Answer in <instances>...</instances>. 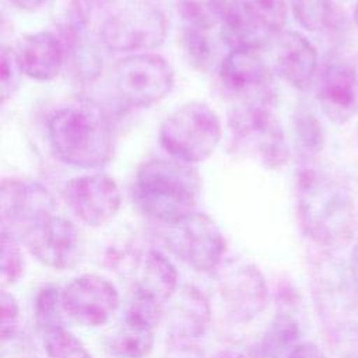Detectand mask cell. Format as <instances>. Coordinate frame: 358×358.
<instances>
[{"mask_svg": "<svg viewBox=\"0 0 358 358\" xmlns=\"http://www.w3.org/2000/svg\"><path fill=\"white\" fill-rule=\"evenodd\" d=\"M296 215L305 235L319 246L334 249L347 245L357 228L354 199L337 178L305 166L295 183Z\"/></svg>", "mask_w": 358, "mask_h": 358, "instance_id": "6da1fadb", "label": "cell"}, {"mask_svg": "<svg viewBox=\"0 0 358 358\" xmlns=\"http://www.w3.org/2000/svg\"><path fill=\"white\" fill-rule=\"evenodd\" d=\"M48 137L55 155L76 168H101L115 151L112 123L91 101H74L55 110L48 123Z\"/></svg>", "mask_w": 358, "mask_h": 358, "instance_id": "7a4b0ae2", "label": "cell"}, {"mask_svg": "<svg viewBox=\"0 0 358 358\" xmlns=\"http://www.w3.org/2000/svg\"><path fill=\"white\" fill-rule=\"evenodd\" d=\"M200 186V176L192 164L154 158L137 168L133 197L144 215L169 225L196 211Z\"/></svg>", "mask_w": 358, "mask_h": 358, "instance_id": "3957f363", "label": "cell"}, {"mask_svg": "<svg viewBox=\"0 0 358 358\" xmlns=\"http://www.w3.org/2000/svg\"><path fill=\"white\" fill-rule=\"evenodd\" d=\"M312 294L336 357L358 358V295L347 266H340L329 255L317 259L312 268Z\"/></svg>", "mask_w": 358, "mask_h": 358, "instance_id": "277c9868", "label": "cell"}, {"mask_svg": "<svg viewBox=\"0 0 358 358\" xmlns=\"http://www.w3.org/2000/svg\"><path fill=\"white\" fill-rule=\"evenodd\" d=\"M221 120L204 102L183 103L161 123L158 138L171 158L197 164L207 159L220 144Z\"/></svg>", "mask_w": 358, "mask_h": 358, "instance_id": "5b68a950", "label": "cell"}, {"mask_svg": "<svg viewBox=\"0 0 358 358\" xmlns=\"http://www.w3.org/2000/svg\"><path fill=\"white\" fill-rule=\"evenodd\" d=\"M228 130L234 148L259 161L264 168L278 169L287 164L288 144L273 106H234L228 113Z\"/></svg>", "mask_w": 358, "mask_h": 358, "instance_id": "8992f818", "label": "cell"}, {"mask_svg": "<svg viewBox=\"0 0 358 358\" xmlns=\"http://www.w3.org/2000/svg\"><path fill=\"white\" fill-rule=\"evenodd\" d=\"M168 22L162 10L148 1H133L109 15L99 31L102 43L116 52L145 50L159 46Z\"/></svg>", "mask_w": 358, "mask_h": 358, "instance_id": "52a82bcc", "label": "cell"}, {"mask_svg": "<svg viewBox=\"0 0 358 358\" xmlns=\"http://www.w3.org/2000/svg\"><path fill=\"white\" fill-rule=\"evenodd\" d=\"M175 71L155 53H133L115 66V87L130 106L147 108L164 99L173 88Z\"/></svg>", "mask_w": 358, "mask_h": 358, "instance_id": "ba28073f", "label": "cell"}, {"mask_svg": "<svg viewBox=\"0 0 358 358\" xmlns=\"http://www.w3.org/2000/svg\"><path fill=\"white\" fill-rule=\"evenodd\" d=\"M168 249L197 271H211L221 266L225 238L217 222L204 213H192L169 224L165 232Z\"/></svg>", "mask_w": 358, "mask_h": 358, "instance_id": "9c48e42d", "label": "cell"}, {"mask_svg": "<svg viewBox=\"0 0 358 358\" xmlns=\"http://www.w3.org/2000/svg\"><path fill=\"white\" fill-rule=\"evenodd\" d=\"M38 262L53 270L73 267L81 255V235L73 221L55 213L36 221L20 238Z\"/></svg>", "mask_w": 358, "mask_h": 358, "instance_id": "30bf717a", "label": "cell"}, {"mask_svg": "<svg viewBox=\"0 0 358 358\" xmlns=\"http://www.w3.org/2000/svg\"><path fill=\"white\" fill-rule=\"evenodd\" d=\"M64 313L81 326L99 327L119 309L120 298L115 284L103 275L88 273L74 277L62 289Z\"/></svg>", "mask_w": 358, "mask_h": 358, "instance_id": "8fae6325", "label": "cell"}, {"mask_svg": "<svg viewBox=\"0 0 358 358\" xmlns=\"http://www.w3.org/2000/svg\"><path fill=\"white\" fill-rule=\"evenodd\" d=\"M218 71L225 90L239 96L241 103L274 105L275 87L273 76L257 50H229L224 55Z\"/></svg>", "mask_w": 358, "mask_h": 358, "instance_id": "7c38bea8", "label": "cell"}, {"mask_svg": "<svg viewBox=\"0 0 358 358\" xmlns=\"http://www.w3.org/2000/svg\"><path fill=\"white\" fill-rule=\"evenodd\" d=\"M63 199L73 215L92 228L112 221L122 203L117 183L106 173H87L70 179L64 185Z\"/></svg>", "mask_w": 358, "mask_h": 358, "instance_id": "4fadbf2b", "label": "cell"}, {"mask_svg": "<svg viewBox=\"0 0 358 358\" xmlns=\"http://www.w3.org/2000/svg\"><path fill=\"white\" fill-rule=\"evenodd\" d=\"M162 319L164 303L134 289L123 320L109 340L110 352L117 358L148 357Z\"/></svg>", "mask_w": 358, "mask_h": 358, "instance_id": "5bb4252c", "label": "cell"}, {"mask_svg": "<svg viewBox=\"0 0 358 358\" xmlns=\"http://www.w3.org/2000/svg\"><path fill=\"white\" fill-rule=\"evenodd\" d=\"M218 292L228 315L249 322L266 308L268 291L260 270L248 262H231L221 268Z\"/></svg>", "mask_w": 358, "mask_h": 358, "instance_id": "9a60e30c", "label": "cell"}, {"mask_svg": "<svg viewBox=\"0 0 358 358\" xmlns=\"http://www.w3.org/2000/svg\"><path fill=\"white\" fill-rule=\"evenodd\" d=\"M1 229L17 239L36 221L53 213L50 193L38 183L6 179L0 196Z\"/></svg>", "mask_w": 358, "mask_h": 358, "instance_id": "2e32d148", "label": "cell"}, {"mask_svg": "<svg viewBox=\"0 0 358 358\" xmlns=\"http://www.w3.org/2000/svg\"><path fill=\"white\" fill-rule=\"evenodd\" d=\"M317 99L323 113L337 124L358 115V71L345 62H330L323 69Z\"/></svg>", "mask_w": 358, "mask_h": 358, "instance_id": "e0dca14e", "label": "cell"}, {"mask_svg": "<svg viewBox=\"0 0 358 358\" xmlns=\"http://www.w3.org/2000/svg\"><path fill=\"white\" fill-rule=\"evenodd\" d=\"M274 66L291 87L306 91L317 73V52L310 41L296 31H281L275 38Z\"/></svg>", "mask_w": 358, "mask_h": 358, "instance_id": "ac0fdd59", "label": "cell"}, {"mask_svg": "<svg viewBox=\"0 0 358 358\" xmlns=\"http://www.w3.org/2000/svg\"><path fill=\"white\" fill-rule=\"evenodd\" d=\"M164 310L166 329L173 341H192L204 336L211 322V308L206 295L193 285L178 288Z\"/></svg>", "mask_w": 358, "mask_h": 358, "instance_id": "d6986e66", "label": "cell"}, {"mask_svg": "<svg viewBox=\"0 0 358 358\" xmlns=\"http://www.w3.org/2000/svg\"><path fill=\"white\" fill-rule=\"evenodd\" d=\"M22 73L36 81H52L62 70L63 43L49 31L24 36L17 49Z\"/></svg>", "mask_w": 358, "mask_h": 358, "instance_id": "ffe728a7", "label": "cell"}, {"mask_svg": "<svg viewBox=\"0 0 358 358\" xmlns=\"http://www.w3.org/2000/svg\"><path fill=\"white\" fill-rule=\"evenodd\" d=\"M136 291H140L161 303H166L178 291V270L159 250L148 249L137 262Z\"/></svg>", "mask_w": 358, "mask_h": 358, "instance_id": "44dd1931", "label": "cell"}, {"mask_svg": "<svg viewBox=\"0 0 358 358\" xmlns=\"http://www.w3.org/2000/svg\"><path fill=\"white\" fill-rule=\"evenodd\" d=\"M299 324L289 313H278L270 324L263 341V358H287L299 344Z\"/></svg>", "mask_w": 358, "mask_h": 358, "instance_id": "7402d4cb", "label": "cell"}, {"mask_svg": "<svg viewBox=\"0 0 358 358\" xmlns=\"http://www.w3.org/2000/svg\"><path fill=\"white\" fill-rule=\"evenodd\" d=\"M221 36L220 32H207L197 31L190 28H182V46L183 52L193 64L194 69L200 71H208L214 69L215 64L220 66L221 60H218V39Z\"/></svg>", "mask_w": 358, "mask_h": 358, "instance_id": "603a6c76", "label": "cell"}, {"mask_svg": "<svg viewBox=\"0 0 358 358\" xmlns=\"http://www.w3.org/2000/svg\"><path fill=\"white\" fill-rule=\"evenodd\" d=\"M294 134L299 155L310 161L313 159L324 145V130L315 115V112L306 105H301L294 113Z\"/></svg>", "mask_w": 358, "mask_h": 358, "instance_id": "cb8c5ba5", "label": "cell"}, {"mask_svg": "<svg viewBox=\"0 0 358 358\" xmlns=\"http://www.w3.org/2000/svg\"><path fill=\"white\" fill-rule=\"evenodd\" d=\"M222 0H176L182 28L220 32Z\"/></svg>", "mask_w": 358, "mask_h": 358, "instance_id": "d4e9b609", "label": "cell"}, {"mask_svg": "<svg viewBox=\"0 0 358 358\" xmlns=\"http://www.w3.org/2000/svg\"><path fill=\"white\" fill-rule=\"evenodd\" d=\"M246 15L267 35L282 31L287 22L285 0H238Z\"/></svg>", "mask_w": 358, "mask_h": 358, "instance_id": "484cf974", "label": "cell"}, {"mask_svg": "<svg viewBox=\"0 0 358 358\" xmlns=\"http://www.w3.org/2000/svg\"><path fill=\"white\" fill-rule=\"evenodd\" d=\"M63 312L62 291L53 285L42 287L34 301V317L41 333L63 327Z\"/></svg>", "mask_w": 358, "mask_h": 358, "instance_id": "4316f807", "label": "cell"}, {"mask_svg": "<svg viewBox=\"0 0 358 358\" xmlns=\"http://www.w3.org/2000/svg\"><path fill=\"white\" fill-rule=\"evenodd\" d=\"M42 336L48 358H92L84 343L64 326Z\"/></svg>", "mask_w": 358, "mask_h": 358, "instance_id": "83f0119b", "label": "cell"}, {"mask_svg": "<svg viewBox=\"0 0 358 358\" xmlns=\"http://www.w3.org/2000/svg\"><path fill=\"white\" fill-rule=\"evenodd\" d=\"M25 259L20 248L18 239L10 232L1 229V263L0 282L1 288L11 287L24 275Z\"/></svg>", "mask_w": 358, "mask_h": 358, "instance_id": "f1b7e54d", "label": "cell"}, {"mask_svg": "<svg viewBox=\"0 0 358 358\" xmlns=\"http://www.w3.org/2000/svg\"><path fill=\"white\" fill-rule=\"evenodd\" d=\"M298 24L312 32L324 29L331 17L330 0H289Z\"/></svg>", "mask_w": 358, "mask_h": 358, "instance_id": "f546056e", "label": "cell"}, {"mask_svg": "<svg viewBox=\"0 0 358 358\" xmlns=\"http://www.w3.org/2000/svg\"><path fill=\"white\" fill-rule=\"evenodd\" d=\"M22 69L17 50L4 46L1 50V69H0V94L1 102L4 103L10 99L20 87V78L22 76Z\"/></svg>", "mask_w": 358, "mask_h": 358, "instance_id": "4dcf8cb0", "label": "cell"}, {"mask_svg": "<svg viewBox=\"0 0 358 358\" xmlns=\"http://www.w3.org/2000/svg\"><path fill=\"white\" fill-rule=\"evenodd\" d=\"M0 316H1V340L7 341L13 338L20 327V305L17 298L7 292L6 289L1 291L0 296Z\"/></svg>", "mask_w": 358, "mask_h": 358, "instance_id": "1f68e13d", "label": "cell"}, {"mask_svg": "<svg viewBox=\"0 0 358 358\" xmlns=\"http://www.w3.org/2000/svg\"><path fill=\"white\" fill-rule=\"evenodd\" d=\"M165 358H203V351L192 344V341H173L166 350Z\"/></svg>", "mask_w": 358, "mask_h": 358, "instance_id": "d6a6232c", "label": "cell"}, {"mask_svg": "<svg viewBox=\"0 0 358 358\" xmlns=\"http://www.w3.org/2000/svg\"><path fill=\"white\" fill-rule=\"evenodd\" d=\"M287 358H327L326 354L313 343H299Z\"/></svg>", "mask_w": 358, "mask_h": 358, "instance_id": "836d02e7", "label": "cell"}, {"mask_svg": "<svg viewBox=\"0 0 358 358\" xmlns=\"http://www.w3.org/2000/svg\"><path fill=\"white\" fill-rule=\"evenodd\" d=\"M347 273L350 277V282L358 295V243L352 248L350 253V259L347 263Z\"/></svg>", "mask_w": 358, "mask_h": 358, "instance_id": "e575fe53", "label": "cell"}, {"mask_svg": "<svg viewBox=\"0 0 358 358\" xmlns=\"http://www.w3.org/2000/svg\"><path fill=\"white\" fill-rule=\"evenodd\" d=\"M11 4H14L17 8L20 10H25V11H34L38 10L43 6V3L46 0H8Z\"/></svg>", "mask_w": 358, "mask_h": 358, "instance_id": "d590c367", "label": "cell"}, {"mask_svg": "<svg viewBox=\"0 0 358 358\" xmlns=\"http://www.w3.org/2000/svg\"><path fill=\"white\" fill-rule=\"evenodd\" d=\"M213 358H246V357L243 354L238 352V351H234V350H224V351L217 352Z\"/></svg>", "mask_w": 358, "mask_h": 358, "instance_id": "8d00e7d4", "label": "cell"}, {"mask_svg": "<svg viewBox=\"0 0 358 358\" xmlns=\"http://www.w3.org/2000/svg\"><path fill=\"white\" fill-rule=\"evenodd\" d=\"M354 17H355V24H357V28H358V1H357V6H355V11H354Z\"/></svg>", "mask_w": 358, "mask_h": 358, "instance_id": "74e56055", "label": "cell"}, {"mask_svg": "<svg viewBox=\"0 0 358 358\" xmlns=\"http://www.w3.org/2000/svg\"><path fill=\"white\" fill-rule=\"evenodd\" d=\"M32 358H35V357H32Z\"/></svg>", "mask_w": 358, "mask_h": 358, "instance_id": "f35d334b", "label": "cell"}]
</instances>
